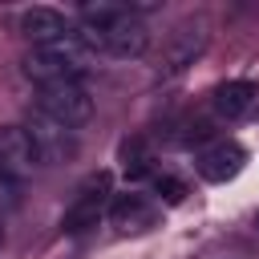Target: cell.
I'll list each match as a JSON object with an SVG mask.
<instances>
[{
  "instance_id": "obj_1",
  "label": "cell",
  "mask_w": 259,
  "mask_h": 259,
  "mask_svg": "<svg viewBox=\"0 0 259 259\" xmlns=\"http://www.w3.org/2000/svg\"><path fill=\"white\" fill-rule=\"evenodd\" d=\"M85 49H101L109 57H142L150 45V28L134 8H113V4H97L81 12V32Z\"/></svg>"
},
{
  "instance_id": "obj_2",
  "label": "cell",
  "mask_w": 259,
  "mask_h": 259,
  "mask_svg": "<svg viewBox=\"0 0 259 259\" xmlns=\"http://www.w3.org/2000/svg\"><path fill=\"white\" fill-rule=\"evenodd\" d=\"M85 61H89V49L85 40L73 32L65 40H53V45H36L24 53V77L36 81L40 89L45 85H61V81H77L85 73Z\"/></svg>"
},
{
  "instance_id": "obj_3",
  "label": "cell",
  "mask_w": 259,
  "mask_h": 259,
  "mask_svg": "<svg viewBox=\"0 0 259 259\" xmlns=\"http://www.w3.org/2000/svg\"><path fill=\"white\" fill-rule=\"evenodd\" d=\"M36 109L49 113L53 121L77 130V125H85L93 117V97H89V89L81 81H61V85H45L36 93Z\"/></svg>"
},
{
  "instance_id": "obj_4",
  "label": "cell",
  "mask_w": 259,
  "mask_h": 259,
  "mask_svg": "<svg viewBox=\"0 0 259 259\" xmlns=\"http://www.w3.org/2000/svg\"><path fill=\"white\" fill-rule=\"evenodd\" d=\"M24 130H28L32 146H36L40 162H69V158L77 154V138H73V130H69V125H61V121H53V117H49V113H40V109H32V113H28Z\"/></svg>"
},
{
  "instance_id": "obj_5",
  "label": "cell",
  "mask_w": 259,
  "mask_h": 259,
  "mask_svg": "<svg viewBox=\"0 0 259 259\" xmlns=\"http://www.w3.org/2000/svg\"><path fill=\"white\" fill-rule=\"evenodd\" d=\"M40 166V154L28 138L24 125H0V174H8L12 182H28Z\"/></svg>"
},
{
  "instance_id": "obj_6",
  "label": "cell",
  "mask_w": 259,
  "mask_h": 259,
  "mask_svg": "<svg viewBox=\"0 0 259 259\" xmlns=\"http://www.w3.org/2000/svg\"><path fill=\"white\" fill-rule=\"evenodd\" d=\"M206 36H210V24L202 16H190L182 20L170 40H166V53H162V73H182L186 65H194V57L206 49Z\"/></svg>"
},
{
  "instance_id": "obj_7",
  "label": "cell",
  "mask_w": 259,
  "mask_h": 259,
  "mask_svg": "<svg viewBox=\"0 0 259 259\" xmlns=\"http://www.w3.org/2000/svg\"><path fill=\"white\" fill-rule=\"evenodd\" d=\"M109 223L121 231V235H142L158 223V206L138 194V190H125V194H113L109 198Z\"/></svg>"
},
{
  "instance_id": "obj_8",
  "label": "cell",
  "mask_w": 259,
  "mask_h": 259,
  "mask_svg": "<svg viewBox=\"0 0 259 259\" xmlns=\"http://www.w3.org/2000/svg\"><path fill=\"white\" fill-rule=\"evenodd\" d=\"M105 194H109V174H93L85 186H81V194L73 198V206L65 210V231H89V227H97V219H101V210H105Z\"/></svg>"
},
{
  "instance_id": "obj_9",
  "label": "cell",
  "mask_w": 259,
  "mask_h": 259,
  "mask_svg": "<svg viewBox=\"0 0 259 259\" xmlns=\"http://www.w3.org/2000/svg\"><path fill=\"white\" fill-rule=\"evenodd\" d=\"M243 162H247V150H243L239 142H214L210 150H202L198 174H202L206 182H227V178H235V174L243 170Z\"/></svg>"
},
{
  "instance_id": "obj_10",
  "label": "cell",
  "mask_w": 259,
  "mask_h": 259,
  "mask_svg": "<svg viewBox=\"0 0 259 259\" xmlns=\"http://www.w3.org/2000/svg\"><path fill=\"white\" fill-rule=\"evenodd\" d=\"M20 32L32 40V49H36V45H53V40L73 36V32H69V20H65L57 8H45V4H36V8H28V12L20 16Z\"/></svg>"
},
{
  "instance_id": "obj_11",
  "label": "cell",
  "mask_w": 259,
  "mask_h": 259,
  "mask_svg": "<svg viewBox=\"0 0 259 259\" xmlns=\"http://www.w3.org/2000/svg\"><path fill=\"white\" fill-rule=\"evenodd\" d=\"M255 97H259L255 81L235 77V81H223V85L214 89V109H219L223 117H243V113L255 105Z\"/></svg>"
},
{
  "instance_id": "obj_12",
  "label": "cell",
  "mask_w": 259,
  "mask_h": 259,
  "mask_svg": "<svg viewBox=\"0 0 259 259\" xmlns=\"http://www.w3.org/2000/svg\"><path fill=\"white\" fill-rule=\"evenodd\" d=\"M121 166H125L130 178H146V174H154V170H150V154H146V146H142L138 138L121 146Z\"/></svg>"
},
{
  "instance_id": "obj_13",
  "label": "cell",
  "mask_w": 259,
  "mask_h": 259,
  "mask_svg": "<svg viewBox=\"0 0 259 259\" xmlns=\"http://www.w3.org/2000/svg\"><path fill=\"white\" fill-rule=\"evenodd\" d=\"M16 206H20V182H12L8 174H0V219L8 210H16Z\"/></svg>"
},
{
  "instance_id": "obj_14",
  "label": "cell",
  "mask_w": 259,
  "mask_h": 259,
  "mask_svg": "<svg viewBox=\"0 0 259 259\" xmlns=\"http://www.w3.org/2000/svg\"><path fill=\"white\" fill-rule=\"evenodd\" d=\"M154 186H158V194H166L170 202H182V194H186V186H182L178 178H170V174H154Z\"/></svg>"
},
{
  "instance_id": "obj_15",
  "label": "cell",
  "mask_w": 259,
  "mask_h": 259,
  "mask_svg": "<svg viewBox=\"0 0 259 259\" xmlns=\"http://www.w3.org/2000/svg\"><path fill=\"white\" fill-rule=\"evenodd\" d=\"M0 243H4V219H0Z\"/></svg>"
}]
</instances>
